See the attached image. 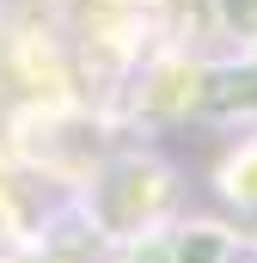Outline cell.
Here are the masks:
<instances>
[{
  "label": "cell",
  "mask_w": 257,
  "mask_h": 263,
  "mask_svg": "<svg viewBox=\"0 0 257 263\" xmlns=\"http://www.w3.org/2000/svg\"><path fill=\"white\" fill-rule=\"evenodd\" d=\"M92 220L104 227V239L117 245H141L159 227H172V172L159 159H117L98 184H92Z\"/></svg>",
  "instance_id": "obj_1"
},
{
  "label": "cell",
  "mask_w": 257,
  "mask_h": 263,
  "mask_svg": "<svg viewBox=\"0 0 257 263\" xmlns=\"http://www.w3.org/2000/svg\"><path fill=\"white\" fill-rule=\"evenodd\" d=\"M166 263H257V245L221 214H184L166 227Z\"/></svg>",
  "instance_id": "obj_2"
},
{
  "label": "cell",
  "mask_w": 257,
  "mask_h": 263,
  "mask_svg": "<svg viewBox=\"0 0 257 263\" xmlns=\"http://www.w3.org/2000/svg\"><path fill=\"white\" fill-rule=\"evenodd\" d=\"M214 202L239 220H257V135H239L214 165Z\"/></svg>",
  "instance_id": "obj_3"
}]
</instances>
